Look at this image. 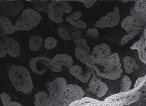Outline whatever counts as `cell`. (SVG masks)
<instances>
[{
    "instance_id": "6da1fadb",
    "label": "cell",
    "mask_w": 146,
    "mask_h": 106,
    "mask_svg": "<svg viewBox=\"0 0 146 106\" xmlns=\"http://www.w3.org/2000/svg\"><path fill=\"white\" fill-rule=\"evenodd\" d=\"M8 77L17 91L25 94L32 93L34 84L28 69L21 66L13 65L9 69Z\"/></svg>"
},
{
    "instance_id": "7a4b0ae2",
    "label": "cell",
    "mask_w": 146,
    "mask_h": 106,
    "mask_svg": "<svg viewBox=\"0 0 146 106\" xmlns=\"http://www.w3.org/2000/svg\"><path fill=\"white\" fill-rule=\"evenodd\" d=\"M141 92L134 88L126 92L111 95L105 99L106 106H128L137 102L140 100Z\"/></svg>"
},
{
    "instance_id": "3957f363",
    "label": "cell",
    "mask_w": 146,
    "mask_h": 106,
    "mask_svg": "<svg viewBox=\"0 0 146 106\" xmlns=\"http://www.w3.org/2000/svg\"><path fill=\"white\" fill-rule=\"evenodd\" d=\"M85 92L77 84H67L59 99L54 101L57 106H69L70 104L83 99Z\"/></svg>"
},
{
    "instance_id": "277c9868",
    "label": "cell",
    "mask_w": 146,
    "mask_h": 106,
    "mask_svg": "<svg viewBox=\"0 0 146 106\" xmlns=\"http://www.w3.org/2000/svg\"><path fill=\"white\" fill-rule=\"evenodd\" d=\"M7 54L17 58L21 54L20 44L15 39L0 32V58L5 57Z\"/></svg>"
},
{
    "instance_id": "5b68a950",
    "label": "cell",
    "mask_w": 146,
    "mask_h": 106,
    "mask_svg": "<svg viewBox=\"0 0 146 106\" xmlns=\"http://www.w3.org/2000/svg\"><path fill=\"white\" fill-rule=\"evenodd\" d=\"M72 11L71 5L65 1H56L48 5L47 15L52 22L60 24L63 22L64 14H69Z\"/></svg>"
},
{
    "instance_id": "8992f818",
    "label": "cell",
    "mask_w": 146,
    "mask_h": 106,
    "mask_svg": "<svg viewBox=\"0 0 146 106\" xmlns=\"http://www.w3.org/2000/svg\"><path fill=\"white\" fill-rule=\"evenodd\" d=\"M41 20L42 17L40 14L32 8L26 9L23 11L21 15L18 17L17 19L21 31H30L36 27Z\"/></svg>"
},
{
    "instance_id": "52a82bcc",
    "label": "cell",
    "mask_w": 146,
    "mask_h": 106,
    "mask_svg": "<svg viewBox=\"0 0 146 106\" xmlns=\"http://www.w3.org/2000/svg\"><path fill=\"white\" fill-rule=\"evenodd\" d=\"M24 4L22 1H0V15L5 17H12L19 14Z\"/></svg>"
},
{
    "instance_id": "ba28073f",
    "label": "cell",
    "mask_w": 146,
    "mask_h": 106,
    "mask_svg": "<svg viewBox=\"0 0 146 106\" xmlns=\"http://www.w3.org/2000/svg\"><path fill=\"white\" fill-rule=\"evenodd\" d=\"M67 81L64 78L58 77L51 82H47L45 84L49 96L51 100L54 101H57L67 86Z\"/></svg>"
},
{
    "instance_id": "9c48e42d",
    "label": "cell",
    "mask_w": 146,
    "mask_h": 106,
    "mask_svg": "<svg viewBox=\"0 0 146 106\" xmlns=\"http://www.w3.org/2000/svg\"><path fill=\"white\" fill-rule=\"evenodd\" d=\"M120 20V15L119 9L115 6L113 12H110L106 15L102 17L95 23L94 26L100 28H113L118 24Z\"/></svg>"
},
{
    "instance_id": "30bf717a",
    "label": "cell",
    "mask_w": 146,
    "mask_h": 106,
    "mask_svg": "<svg viewBox=\"0 0 146 106\" xmlns=\"http://www.w3.org/2000/svg\"><path fill=\"white\" fill-rule=\"evenodd\" d=\"M73 59L66 54H59L55 56L50 61V68L54 72L59 73L62 71V67L66 66L69 70L73 66Z\"/></svg>"
},
{
    "instance_id": "8fae6325",
    "label": "cell",
    "mask_w": 146,
    "mask_h": 106,
    "mask_svg": "<svg viewBox=\"0 0 146 106\" xmlns=\"http://www.w3.org/2000/svg\"><path fill=\"white\" fill-rule=\"evenodd\" d=\"M121 27L129 34L131 32L144 30L146 27V22L131 15L125 17L122 21Z\"/></svg>"
},
{
    "instance_id": "7c38bea8",
    "label": "cell",
    "mask_w": 146,
    "mask_h": 106,
    "mask_svg": "<svg viewBox=\"0 0 146 106\" xmlns=\"http://www.w3.org/2000/svg\"><path fill=\"white\" fill-rule=\"evenodd\" d=\"M111 55V50L108 44L102 43L96 46L91 56L96 61V64L103 66L104 62Z\"/></svg>"
},
{
    "instance_id": "4fadbf2b",
    "label": "cell",
    "mask_w": 146,
    "mask_h": 106,
    "mask_svg": "<svg viewBox=\"0 0 146 106\" xmlns=\"http://www.w3.org/2000/svg\"><path fill=\"white\" fill-rule=\"evenodd\" d=\"M93 75V78L91 79L87 90L88 92L93 93L99 98H101L106 94L108 91V86L101 80V79L96 77L94 71Z\"/></svg>"
},
{
    "instance_id": "5bb4252c",
    "label": "cell",
    "mask_w": 146,
    "mask_h": 106,
    "mask_svg": "<svg viewBox=\"0 0 146 106\" xmlns=\"http://www.w3.org/2000/svg\"><path fill=\"white\" fill-rule=\"evenodd\" d=\"M89 68L88 69L86 73H84L83 70H82L81 67L78 65H74L70 68V73L81 82L86 83L91 78L94 72L93 68Z\"/></svg>"
},
{
    "instance_id": "9a60e30c",
    "label": "cell",
    "mask_w": 146,
    "mask_h": 106,
    "mask_svg": "<svg viewBox=\"0 0 146 106\" xmlns=\"http://www.w3.org/2000/svg\"><path fill=\"white\" fill-rule=\"evenodd\" d=\"M93 68L96 72V74L101 78L110 80H115L119 78L123 73V70L121 68V64L120 63L114 69L107 73H102L98 70V68L94 65Z\"/></svg>"
},
{
    "instance_id": "2e32d148",
    "label": "cell",
    "mask_w": 146,
    "mask_h": 106,
    "mask_svg": "<svg viewBox=\"0 0 146 106\" xmlns=\"http://www.w3.org/2000/svg\"><path fill=\"white\" fill-rule=\"evenodd\" d=\"M131 15L146 22V0H137L135 1L133 7L130 9Z\"/></svg>"
},
{
    "instance_id": "e0dca14e",
    "label": "cell",
    "mask_w": 146,
    "mask_h": 106,
    "mask_svg": "<svg viewBox=\"0 0 146 106\" xmlns=\"http://www.w3.org/2000/svg\"><path fill=\"white\" fill-rule=\"evenodd\" d=\"M75 56L78 60L86 64L88 67L93 68L96 65V61L93 57L90 54V53L77 47L75 50Z\"/></svg>"
},
{
    "instance_id": "ac0fdd59",
    "label": "cell",
    "mask_w": 146,
    "mask_h": 106,
    "mask_svg": "<svg viewBox=\"0 0 146 106\" xmlns=\"http://www.w3.org/2000/svg\"><path fill=\"white\" fill-rule=\"evenodd\" d=\"M145 45V38L142 35L140 38V40L133 44V45L130 47L131 50H135L137 51L139 58L143 64L146 66V51Z\"/></svg>"
},
{
    "instance_id": "d6986e66",
    "label": "cell",
    "mask_w": 146,
    "mask_h": 106,
    "mask_svg": "<svg viewBox=\"0 0 146 106\" xmlns=\"http://www.w3.org/2000/svg\"><path fill=\"white\" fill-rule=\"evenodd\" d=\"M0 31L5 35L13 34L16 32L15 25L8 18L0 15Z\"/></svg>"
},
{
    "instance_id": "ffe728a7",
    "label": "cell",
    "mask_w": 146,
    "mask_h": 106,
    "mask_svg": "<svg viewBox=\"0 0 146 106\" xmlns=\"http://www.w3.org/2000/svg\"><path fill=\"white\" fill-rule=\"evenodd\" d=\"M81 17L82 13L80 11H76L71 15L66 17V21L75 27L85 29L87 27L86 23L82 20H78Z\"/></svg>"
},
{
    "instance_id": "44dd1931",
    "label": "cell",
    "mask_w": 146,
    "mask_h": 106,
    "mask_svg": "<svg viewBox=\"0 0 146 106\" xmlns=\"http://www.w3.org/2000/svg\"><path fill=\"white\" fill-rule=\"evenodd\" d=\"M120 60V57L118 53L114 52L108 57V58L104 62L102 66L104 67L103 73H107L109 71L114 69L118 64H119Z\"/></svg>"
},
{
    "instance_id": "7402d4cb",
    "label": "cell",
    "mask_w": 146,
    "mask_h": 106,
    "mask_svg": "<svg viewBox=\"0 0 146 106\" xmlns=\"http://www.w3.org/2000/svg\"><path fill=\"white\" fill-rule=\"evenodd\" d=\"M123 65L126 73L131 74L140 68V66L136 63L134 58L131 56H126L123 58Z\"/></svg>"
},
{
    "instance_id": "603a6c76",
    "label": "cell",
    "mask_w": 146,
    "mask_h": 106,
    "mask_svg": "<svg viewBox=\"0 0 146 106\" xmlns=\"http://www.w3.org/2000/svg\"><path fill=\"white\" fill-rule=\"evenodd\" d=\"M50 99L49 95L45 91L38 92L35 95V106H44Z\"/></svg>"
},
{
    "instance_id": "cb8c5ba5",
    "label": "cell",
    "mask_w": 146,
    "mask_h": 106,
    "mask_svg": "<svg viewBox=\"0 0 146 106\" xmlns=\"http://www.w3.org/2000/svg\"><path fill=\"white\" fill-rule=\"evenodd\" d=\"M43 39L38 35L32 37L29 41V48L31 51H38L42 46Z\"/></svg>"
},
{
    "instance_id": "d4e9b609",
    "label": "cell",
    "mask_w": 146,
    "mask_h": 106,
    "mask_svg": "<svg viewBox=\"0 0 146 106\" xmlns=\"http://www.w3.org/2000/svg\"><path fill=\"white\" fill-rule=\"evenodd\" d=\"M33 7L36 11L48 13V5L51 3L49 1H40V0H36V1H33Z\"/></svg>"
},
{
    "instance_id": "484cf974",
    "label": "cell",
    "mask_w": 146,
    "mask_h": 106,
    "mask_svg": "<svg viewBox=\"0 0 146 106\" xmlns=\"http://www.w3.org/2000/svg\"><path fill=\"white\" fill-rule=\"evenodd\" d=\"M131 84L132 82L130 78L127 76H124L121 81V88L120 93L126 92L130 90Z\"/></svg>"
},
{
    "instance_id": "4316f807",
    "label": "cell",
    "mask_w": 146,
    "mask_h": 106,
    "mask_svg": "<svg viewBox=\"0 0 146 106\" xmlns=\"http://www.w3.org/2000/svg\"><path fill=\"white\" fill-rule=\"evenodd\" d=\"M96 99L90 98V97H83L81 100H77L70 104L69 106H87L88 104L93 103Z\"/></svg>"
},
{
    "instance_id": "83f0119b",
    "label": "cell",
    "mask_w": 146,
    "mask_h": 106,
    "mask_svg": "<svg viewBox=\"0 0 146 106\" xmlns=\"http://www.w3.org/2000/svg\"><path fill=\"white\" fill-rule=\"evenodd\" d=\"M143 30L141 31H134V32H131L129 34H128L126 35H124V36L122 38L121 40V42L120 44L121 46H124L125 44H126L127 43L129 42L130 41L132 40L137 35L139 34L140 32H142Z\"/></svg>"
},
{
    "instance_id": "f1b7e54d",
    "label": "cell",
    "mask_w": 146,
    "mask_h": 106,
    "mask_svg": "<svg viewBox=\"0 0 146 106\" xmlns=\"http://www.w3.org/2000/svg\"><path fill=\"white\" fill-rule=\"evenodd\" d=\"M73 42H74L76 45L77 47L86 51L88 53H90V47L88 46L87 41L84 39L80 38L78 40H73Z\"/></svg>"
},
{
    "instance_id": "f546056e",
    "label": "cell",
    "mask_w": 146,
    "mask_h": 106,
    "mask_svg": "<svg viewBox=\"0 0 146 106\" xmlns=\"http://www.w3.org/2000/svg\"><path fill=\"white\" fill-rule=\"evenodd\" d=\"M57 45V41L53 37H48L45 40L44 47L47 50H51L56 47Z\"/></svg>"
},
{
    "instance_id": "4dcf8cb0",
    "label": "cell",
    "mask_w": 146,
    "mask_h": 106,
    "mask_svg": "<svg viewBox=\"0 0 146 106\" xmlns=\"http://www.w3.org/2000/svg\"><path fill=\"white\" fill-rule=\"evenodd\" d=\"M57 31H58V34L59 35V36L61 38H62L64 40L67 41H69L71 40L72 37H71V34L65 28H64L62 27H58Z\"/></svg>"
},
{
    "instance_id": "1f68e13d",
    "label": "cell",
    "mask_w": 146,
    "mask_h": 106,
    "mask_svg": "<svg viewBox=\"0 0 146 106\" xmlns=\"http://www.w3.org/2000/svg\"><path fill=\"white\" fill-rule=\"evenodd\" d=\"M145 83H146V74L144 76L140 77L137 80L134 84V89L135 90H140Z\"/></svg>"
},
{
    "instance_id": "d6a6232c",
    "label": "cell",
    "mask_w": 146,
    "mask_h": 106,
    "mask_svg": "<svg viewBox=\"0 0 146 106\" xmlns=\"http://www.w3.org/2000/svg\"><path fill=\"white\" fill-rule=\"evenodd\" d=\"M0 97H1V99L4 106H9L11 103V99L10 95L7 93H1V95H0Z\"/></svg>"
},
{
    "instance_id": "836d02e7",
    "label": "cell",
    "mask_w": 146,
    "mask_h": 106,
    "mask_svg": "<svg viewBox=\"0 0 146 106\" xmlns=\"http://www.w3.org/2000/svg\"><path fill=\"white\" fill-rule=\"evenodd\" d=\"M87 34L88 36L93 38H97L100 36V34L97 29L96 28H89L87 31Z\"/></svg>"
},
{
    "instance_id": "e575fe53",
    "label": "cell",
    "mask_w": 146,
    "mask_h": 106,
    "mask_svg": "<svg viewBox=\"0 0 146 106\" xmlns=\"http://www.w3.org/2000/svg\"><path fill=\"white\" fill-rule=\"evenodd\" d=\"M78 1L83 3L85 7L88 9L97 2V0H80Z\"/></svg>"
},
{
    "instance_id": "d590c367",
    "label": "cell",
    "mask_w": 146,
    "mask_h": 106,
    "mask_svg": "<svg viewBox=\"0 0 146 106\" xmlns=\"http://www.w3.org/2000/svg\"><path fill=\"white\" fill-rule=\"evenodd\" d=\"M87 106H106L104 101H100L95 100L93 103L88 104Z\"/></svg>"
},
{
    "instance_id": "8d00e7d4",
    "label": "cell",
    "mask_w": 146,
    "mask_h": 106,
    "mask_svg": "<svg viewBox=\"0 0 146 106\" xmlns=\"http://www.w3.org/2000/svg\"><path fill=\"white\" fill-rule=\"evenodd\" d=\"M81 32H82V31L77 30L76 32H72V35H73V37H73V38H74V39H73V40H78V39L80 38Z\"/></svg>"
},
{
    "instance_id": "74e56055",
    "label": "cell",
    "mask_w": 146,
    "mask_h": 106,
    "mask_svg": "<svg viewBox=\"0 0 146 106\" xmlns=\"http://www.w3.org/2000/svg\"><path fill=\"white\" fill-rule=\"evenodd\" d=\"M140 90H141V91H143L145 92V97H144V98L142 99H141V100H142V101H143L146 102V83H145V84L144 85V86L142 87V88H141V89Z\"/></svg>"
},
{
    "instance_id": "f35d334b",
    "label": "cell",
    "mask_w": 146,
    "mask_h": 106,
    "mask_svg": "<svg viewBox=\"0 0 146 106\" xmlns=\"http://www.w3.org/2000/svg\"><path fill=\"white\" fill-rule=\"evenodd\" d=\"M9 106H24V105H23L22 104H21L20 103H18V102L13 101V102H11V103Z\"/></svg>"
},
{
    "instance_id": "ab89813d",
    "label": "cell",
    "mask_w": 146,
    "mask_h": 106,
    "mask_svg": "<svg viewBox=\"0 0 146 106\" xmlns=\"http://www.w3.org/2000/svg\"><path fill=\"white\" fill-rule=\"evenodd\" d=\"M143 35L145 38V45L146 47V27L144 28V30L143 31Z\"/></svg>"
},
{
    "instance_id": "60d3db41",
    "label": "cell",
    "mask_w": 146,
    "mask_h": 106,
    "mask_svg": "<svg viewBox=\"0 0 146 106\" xmlns=\"http://www.w3.org/2000/svg\"><path fill=\"white\" fill-rule=\"evenodd\" d=\"M51 102V99H50L47 101V103L45 104L44 106H50Z\"/></svg>"
}]
</instances>
